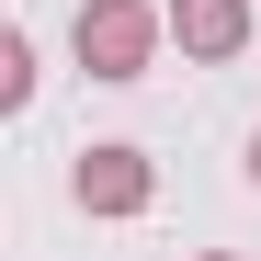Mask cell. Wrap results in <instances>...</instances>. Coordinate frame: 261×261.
Masks as SVG:
<instances>
[{"mask_svg": "<svg viewBox=\"0 0 261 261\" xmlns=\"http://www.w3.org/2000/svg\"><path fill=\"white\" fill-rule=\"evenodd\" d=\"M170 46L204 57V68H227L250 46V0H170Z\"/></svg>", "mask_w": 261, "mask_h": 261, "instance_id": "cell-3", "label": "cell"}, {"mask_svg": "<svg viewBox=\"0 0 261 261\" xmlns=\"http://www.w3.org/2000/svg\"><path fill=\"white\" fill-rule=\"evenodd\" d=\"M68 193H80V216H148L159 204V170H148V148H80Z\"/></svg>", "mask_w": 261, "mask_h": 261, "instance_id": "cell-2", "label": "cell"}, {"mask_svg": "<svg viewBox=\"0 0 261 261\" xmlns=\"http://www.w3.org/2000/svg\"><path fill=\"white\" fill-rule=\"evenodd\" d=\"M34 102V34H0V114Z\"/></svg>", "mask_w": 261, "mask_h": 261, "instance_id": "cell-4", "label": "cell"}, {"mask_svg": "<svg viewBox=\"0 0 261 261\" xmlns=\"http://www.w3.org/2000/svg\"><path fill=\"white\" fill-rule=\"evenodd\" d=\"M204 261H239V250H204Z\"/></svg>", "mask_w": 261, "mask_h": 261, "instance_id": "cell-6", "label": "cell"}, {"mask_svg": "<svg viewBox=\"0 0 261 261\" xmlns=\"http://www.w3.org/2000/svg\"><path fill=\"white\" fill-rule=\"evenodd\" d=\"M159 34H170V12H148V0H80L68 46H80V68H91V80H148Z\"/></svg>", "mask_w": 261, "mask_h": 261, "instance_id": "cell-1", "label": "cell"}, {"mask_svg": "<svg viewBox=\"0 0 261 261\" xmlns=\"http://www.w3.org/2000/svg\"><path fill=\"white\" fill-rule=\"evenodd\" d=\"M250 182H261V137H250Z\"/></svg>", "mask_w": 261, "mask_h": 261, "instance_id": "cell-5", "label": "cell"}]
</instances>
